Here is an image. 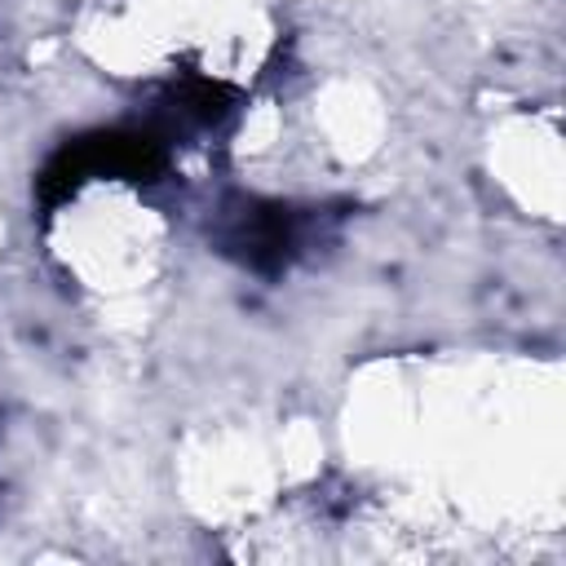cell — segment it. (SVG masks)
<instances>
[{
    "instance_id": "6da1fadb",
    "label": "cell",
    "mask_w": 566,
    "mask_h": 566,
    "mask_svg": "<svg viewBox=\"0 0 566 566\" xmlns=\"http://www.w3.org/2000/svg\"><path fill=\"white\" fill-rule=\"evenodd\" d=\"M168 168V146L150 128H97L62 142L35 177V199L44 212L62 208L88 177L159 181Z\"/></svg>"
},
{
    "instance_id": "7a4b0ae2",
    "label": "cell",
    "mask_w": 566,
    "mask_h": 566,
    "mask_svg": "<svg viewBox=\"0 0 566 566\" xmlns=\"http://www.w3.org/2000/svg\"><path fill=\"white\" fill-rule=\"evenodd\" d=\"M301 212L274 199L234 195L221 203L212 221V243L230 261L248 265L252 274H283L301 252Z\"/></svg>"
},
{
    "instance_id": "3957f363",
    "label": "cell",
    "mask_w": 566,
    "mask_h": 566,
    "mask_svg": "<svg viewBox=\"0 0 566 566\" xmlns=\"http://www.w3.org/2000/svg\"><path fill=\"white\" fill-rule=\"evenodd\" d=\"M164 106L172 111V119H186V124H217V119L230 115L234 93H230L221 80H208V75H199V71H186L181 80L168 84Z\"/></svg>"
}]
</instances>
